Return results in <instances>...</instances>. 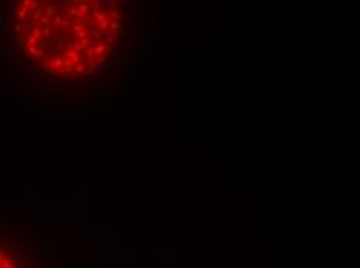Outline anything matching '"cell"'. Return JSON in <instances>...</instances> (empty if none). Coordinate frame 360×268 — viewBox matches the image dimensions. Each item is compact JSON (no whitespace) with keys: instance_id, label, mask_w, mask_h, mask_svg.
<instances>
[{"instance_id":"6da1fadb","label":"cell","mask_w":360,"mask_h":268,"mask_svg":"<svg viewBox=\"0 0 360 268\" xmlns=\"http://www.w3.org/2000/svg\"><path fill=\"white\" fill-rule=\"evenodd\" d=\"M5 37L26 65L53 79L83 81L109 65L124 19L113 2H12Z\"/></svg>"},{"instance_id":"7a4b0ae2","label":"cell","mask_w":360,"mask_h":268,"mask_svg":"<svg viewBox=\"0 0 360 268\" xmlns=\"http://www.w3.org/2000/svg\"><path fill=\"white\" fill-rule=\"evenodd\" d=\"M0 268H26L14 251L0 243Z\"/></svg>"}]
</instances>
